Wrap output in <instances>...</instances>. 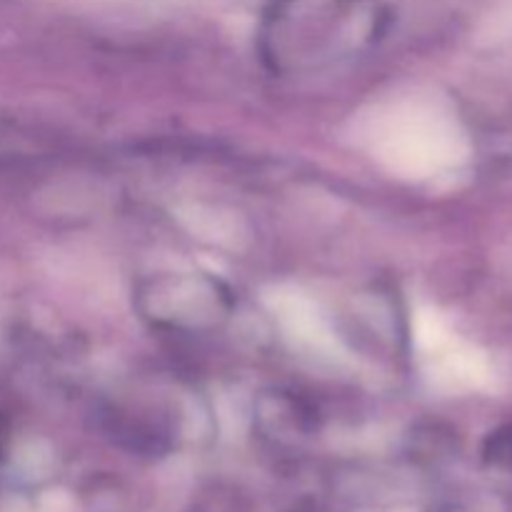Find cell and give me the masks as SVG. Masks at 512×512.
<instances>
[{
  "label": "cell",
  "mask_w": 512,
  "mask_h": 512,
  "mask_svg": "<svg viewBox=\"0 0 512 512\" xmlns=\"http://www.w3.org/2000/svg\"><path fill=\"white\" fill-rule=\"evenodd\" d=\"M273 310L283 328L298 340L308 343L310 348L320 350V353H333L335 343L330 338L328 325L318 315L310 300H305L300 293H275Z\"/></svg>",
  "instance_id": "2"
},
{
  "label": "cell",
  "mask_w": 512,
  "mask_h": 512,
  "mask_svg": "<svg viewBox=\"0 0 512 512\" xmlns=\"http://www.w3.org/2000/svg\"><path fill=\"white\" fill-rule=\"evenodd\" d=\"M373 150L393 173L428 175L445 158V135L433 113L398 103L375 118L370 130Z\"/></svg>",
  "instance_id": "1"
}]
</instances>
